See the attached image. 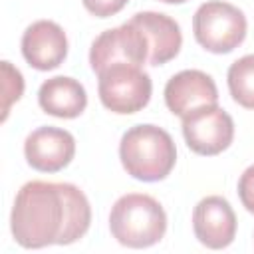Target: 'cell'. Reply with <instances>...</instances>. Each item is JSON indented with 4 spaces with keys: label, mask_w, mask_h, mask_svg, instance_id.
I'll use <instances>...</instances> for the list:
<instances>
[{
    "label": "cell",
    "mask_w": 254,
    "mask_h": 254,
    "mask_svg": "<svg viewBox=\"0 0 254 254\" xmlns=\"http://www.w3.org/2000/svg\"><path fill=\"white\" fill-rule=\"evenodd\" d=\"M165 103L173 115L185 117L190 111L218 103L214 79L200 69H183L165 85Z\"/></svg>",
    "instance_id": "obj_11"
},
{
    "label": "cell",
    "mask_w": 254,
    "mask_h": 254,
    "mask_svg": "<svg viewBox=\"0 0 254 254\" xmlns=\"http://www.w3.org/2000/svg\"><path fill=\"white\" fill-rule=\"evenodd\" d=\"M236 214L224 196L210 194L196 202L192 210V230L198 242L210 250H222L236 236Z\"/></svg>",
    "instance_id": "obj_9"
},
{
    "label": "cell",
    "mask_w": 254,
    "mask_h": 254,
    "mask_svg": "<svg viewBox=\"0 0 254 254\" xmlns=\"http://www.w3.org/2000/svg\"><path fill=\"white\" fill-rule=\"evenodd\" d=\"M159 2H165V4H183L187 0H159Z\"/></svg>",
    "instance_id": "obj_18"
},
{
    "label": "cell",
    "mask_w": 254,
    "mask_h": 254,
    "mask_svg": "<svg viewBox=\"0 0 254 254\" xmlns=\"http://www.w3.org/2000/svg\"><path fill=\"white\" fill-rule=\"evenodd\" d=\"M81 2L89 14L97 18H109L121 12L129 0H81Z\"/></svg>",
    "instance_id": "obj_16"
},
{
    "label": "cell",
    "mask_w": 254,
    "mask_h": 254,
    "mask_svg": "<svg viewBox=\"0 0 254 254\" xmlns=\"http://www.w3.org/2000/svg\"><path fill=\"white\" fill-rule=\"evenodd\" d=\"M2 67V121H6L10 107L24 93V77L20 69H16L10 62H0Z\"/></svg>",
    "instance_id": "obj_15"
},
{
    "label": "cell",
    "mask_w": 254,
    "mask_h": 254,
    "mask_svg": "<svg viewBox=\"0 0 254 254\" xmlns=\"http://www.w3.org/2000/svg\"><path fill=\"white\" fill-rule=\"evenodd\" d=\"M75 155V139L69 131L54 125L34 129L24 141V157L28 165L40 173H58L71 163Z\"/></svg>",
    "instance_id": "obj_8"
},
{
    "label": "cell",
    "mask_w": 254,
    "mask_h": 254,
    "mask_svg": "<svg viewBox=\"0 0 254 254\" xmlns=\"http://www.w3.org/2000/svg\"><path fill=\"white\" fill-rule=\"evenodd\" d=\"M38 103L48 115L60 119H75L87 107V93L77 79L56 75L40 85Z\"/></svg>",
    "instance_id": "obj_13"
},
{
    "label": "cell",
    "mask_w": 254,
    "mask_h": 254,
    "mask_svg": "<svg viewBox=\"0 0 254 254\" xmlns=\"http://www.w3.org/2000/svg\"><path fill=\"white\" fill-rule=\"evenodd\" d=\"M97 75V91L105 109L119 115H131L147 107L153 93V81L141 65L115 64Z\"/></svg>",
    "instance_id": "obj_5"
},
{
    "label": "cell",
    "mask_w": 254,
    "mask_h": 254,
    "mask_svg": "<svg viewBox=\"0 0 254 254\" xmlns=\"http://www.w3.org/2000/svg\"><path fill=\"white\" fill-rule=\"evenodd\" d=\"M183 137L192 153L212 157L230 147L234 139V121L216 103L204 105L183 117Z\"/></svg>",
    "instance_id": "obj_7"
},
{
    "label": "cell",
    "mask_w": 254,
    "mask_h": 254,
    "mask_svg": "<svg viewBox=\"0 0 254 254\" xmlns=\"http://www.w3.org/2000/svg\"><path fill=\"white\" fill-rule=\"evenodd\" d=\"M91 224V206L83 190L71 183L30 181L20 187L10 230L22 248L73 244Z\"/></svg>",
    "instance_id": "obj_1"
},
{
    "label": "cell",
    "mask_w": 254,
    "mask_h": 254,
    "mask_svg": "<svg viewBox=\"0 0 254 254\" xmlns=\"http://www.w3.org/2000/svg\"><path fill=\"white\" fill-rule=\"evenodd\" d=\"M145 62H149V46L143 32L131 20L101 32L89 50V65L95 73L115 64L143 65Z\"/></svg>",
    "instance_id": "obj_6"
},
{
    "label": "cell",
    "mask_w": 254,
    "mask_h": 254,
    "mask_svg": "<svg viewBox=\"0 0 254 254\" xmlns=\"http://www.w3.org/2000/svg\"><path fill=\"white\" fill-rule=\"evenodd\" d=\"M22 56L38 71L56 69L67 56V36L52 20H38L22 34Z\"/></svg>",
    "instance_id": "obj_10"
},
{
    "label": "cell",
    "mask_w": 254,
    "mask_h": 254,
    "mask_svg": "<svg viewBox=\"0 0 254 254\" xmlns=\"http://www.w3.org/2000/svg\"><path fill=\"white\" fill-rule=\"evenodd\" d=\"M119 159L127 175L143 183H157L171 175L177 163L173 137L159 125L129 127L119 141Z\"/></svg>",
    "instance_id": "obj_2"
},
{
    "label": "cell",
    "mask_w": 254,
    "mask_h": 254,
    "mask_svg": "<svg viewBox=\"0 0 254 254\" xmlns=\"http://www.w3.org/2000/svg\"><path fill=\"white\" fill-rule=\"evenodd\" d=\"M238 196L242 206L254 214V165H250L238 179Z\"/></svg>",
    "instance_id": "obj_17"
},
{
    "label": "cell",
    "mask_w": 254,
    "mask_h": 254,
    "mask_svg": "<svg viewBox=\"0 0 254 254\" xmlns=\"http://www.w3.org/2000/svg\"><path fill=\"white\" fill-rule=\"evenodd\" d=\"M226 79L232 99L246 109H254V54L232 62Z\"/></svg>",
    "instance_id": "obj_14"
},
{
    "label": "cell",
    "mask_w": 254,
    "mask_h": 254,
    "mask_svg": "<svg viewBox=\"0 0 254 254\" xmlns=\"http://www.w3.org/2000/svg\"><path fill=\"white\" fill-rule=\"evenodd\" d=\"M131 22L143 32L147 40L151 65H163L179 56L183 46V34L177 20L163 12L145 10L133 14Z\"/></svg>",
    "instance_id": "obj_12"
},
{
    "label": "cell",
    "mask_w": 254,
    "mask_h": 254,
    "mask_svg": "<svg viewBox=\"0 0 254 254\" xmlns=\"http://www.w3.org/2000/svg\"><path fill=\"white\" fill-rule=\"evenodd\" d=\"M111 236L127 248H149L167 232V214L157 198L145 192L119 196L109 212Z\"/></svg>",
    "instance_id": "obj_3"
},
{
    "label": "cell",
    "mask_w": 254,
    "mask_h": 254,
    "mask_svg": "<svg viewBox=\"0 0 254 254\" xmlns=\"http://www.w3.org/2000/svg\"><path fill=\"white\" fill-rule=\"evenodd\" d=\"M246 30L244 12L224 0L202 2L192 16L194 40L212 54H230L244 42Z\"/></svg>",
    "instance_id": "obj_4"
}]
</instances>
